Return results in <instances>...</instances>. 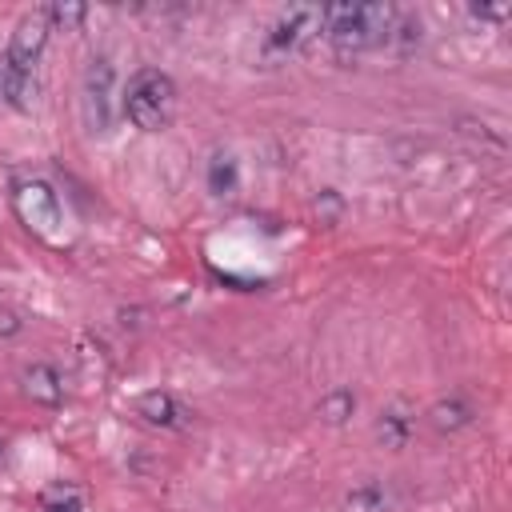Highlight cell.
<instances>
[{"mask_svg": "<svg viewBox=\"0 0 512 512\" xmlns=\"http://www.w3.org/2000/svg\"><path fill=\"white\" fill-rule=\"evenodd\" d=\"M392 4H324L320 36L336 52V60H356L372 48H384L396 24Z\"/></svg>", "mask_w": 512, "mask_h": 512, "instance_id": "obj_1", "label": "cell"}, {"mask_svg": "<svg viewBox=\"0 0 512 512\" xmlns=\"http://www.w3.org/2000/svg\"><path fill=\"white\" fill-rule=\"evenodd\" d=\"M176 80L164 68H136L128 76V84L120 88V112L128 116L132 128L140 132H164L176 120Z\"/></svg>", "mask_w": 512, "mask_h": 512, "instance_id": "obj_2", "label": "cell"}, {"mask_svg": "<svg viewBox=\"0 0 512 512\" xmlns=\"http://www.w3.org/2000/svg\"><path fill=\"white\" fill-rule=\"evenodd\" d=\"M12 208H16V216H20V224L32 232V236H40L44 244H64L68 240V216H64V204H60V196H56V188L48 184V180H40V176H24V180H16L12 184Z\"/></svg>", "mask_w": 512, "mask_h": 512, "instance_id": "obj_3", "label": "cell"}, {"mask_svg": "<svg viewBox=\"0 0 512 512\" xmlns=\"http://www.w3.org/2000/svg\"><path fill=\"white\" fill-rule=\"evenodd\" d=\"M80 116L92 136H108L116 128L120 100H116V68L108 56H92L80 76Z\"/></svg>", "mask_w": 512, "mask_h": 512, "instance_id": "obj_4", "label": "cell"}, {"mask_svg": "<svg viewBox=\"0 0 512 512\" xmlns=\"http://www.w3.org/2000/svg\"><path fill=\"white\" fill-rule=\"evenodd\" d=\"M320 24H324V4H292V8H284L268 24V32L260 40V56L264 60H284V56L300 52L312 36H320Z\"/></svg>", "mask_w": 512, "mask_h": 512, "instance_id": "obj_5", "label": "cell"}, {"mask_svg": "<svg viewBox=\"0 0 512 512\" xmlns=\"http://www.w3.org/2000/svg\"><path fill=\"white\" fill-rule=\"evenodd\" d=\"M48 36H52V24H48V16H44V4H40V8H32V12H24V16L16 20V28H12V40H8V60L32 72V64L40 60V52H44Z\"/></svg>", "mask_w": 512, "mask_h": 512, "instance_id": "obj_6", "label": "cell"}, {"mask_svg": "<svg viewBox=\"0 0 512 512\" xmlns=\"http://www.w3.org/2000/svg\"><path fill=\"white\" fill-rule=\"evenodd\" d=\"M132 408H136V416H140L144 424H152V428H184L188 416H192V412H188L172 392H164V388L140 392Z\"/></svg>", "mask_w": 512, "mask_h": 512, "instance_id": "obj_7", "label": "cell"}, {"mask_svg": "<svg viewBox=\"0 0 512 512\" xmlns=\"http://www.w3.org/2000/svg\"><path fill=\"white\" fill-rule=\"evenodd\" d=\"M20 388H24V396H28L32 404H44V408H56V404L64 400V376H60L56 364H48V360L28 364V368L20 372Z\"/></svg>", "mask_w": 512, "mask_h": 512, "instance_id": "obj_8", "label": "cell"}, {"mask_svg": "<svg viewBox=\"0 0 512 512\" xmlns=\"http://www.w3.org/2000/svg\"><path fill=\"white\" fill-rule=\"evenodd\" d=\"M0 100H4L8 108H16V112H28L32 100H36V76H32L28 68L12 64L8 52L0 56Z\"/></svg>", "mask_w": 512, "mask_h": 512, "instance_id": "obj_9", "label": "cell"}, {"mask_svg": "<svg viewBox=\"0 0 512 512\" xmlns=\"http://www.w3.org/2000/svg\"><path fill=\"white\" fill-rule=\"evenodd\" d=\"M472 404L464 400V396H440L432 408H428V424L440 432V436H452V432H460V428H468L472 424Z\"/></svg>", "mask_w": 512, "mask_h": 512, "instance_id": "obj_10", "label": "cell"}, {"mask_svg": "<svg viewBox=\"0 0 512 512\" xmlns=\"http://www.w3.org/2000/svg\"><path fill=\"white\" fill-rule=\"evenodd\" d=\"M376 436H380L384 448H404L408 436H412V416H408L400 404L384 408V412L376 416Z\"/></svg>", "mask_w": 512, "mask_h": 512, "instance_id": "obj_11", "label": "cell"}, {"mask_svg": "<svg viewBox=\"0 0 512 512\" xmlns=\"http://www.w3.org/2000/svg\"><path fill=\"white\" fill-rule=\"evenodd\" d=\"M420 40H424L420 16H416V12H396V24H392V36H388L384 48H392L396 56H412V52L420 48Z\"/></svg>", "mask_w": 512, "mask_h": 512, "instance_id": "obj_12", "label": "cell"}, {"mask_svg": "<svg viewBox=\"0 0 512 512\" xmlns=\"http://www.w3.org/2000/svg\"><path fill=\"white\" fill-rule=\"evenodd\" d=\"M208 192L212 196H232L236 192V156L232 152H224V148H216L212 156H208Z\"/></svg>", "mask_w": 512, "mask_h": 512, "instance_id": "obj_13", "label": "cell"}, {"mask_svg": "<svg viewBox=\"0 0 512 512\" xmlns=\"http://www.w3.org/2000/svg\"><path fill=\"white\" fill-rule=\"evenodd\" d=\"M352 412H356V396H352V388H328V392L320 396V404H316V416H320L324 424H332V428L348 424Z\"/></svg>", "mask_w": 512, "mask_h": 512, "instance_id": "obj_14", "label": "cell"}, {"mask_svg": "<svg viewBox=\"0 0 512 512\" xmlns=\"http://www.w3.org/2000/svg\"><path fill=\"white\" fill-rule=\"evenodd\" d=\"M388 504V488L376 480H364L344 496V512H388Z\"/></svg>", "mask_w": 512, "mask_h": 512, "instance_id": "obj_15", "label": "cell"}, {"mask_svg": "<svg viewBox=\"0 0 512 512\" xmlns=\"http://www.w3.org/2000/svg\"><path fill=\"white\" fill-rule=\"evenodd\" d=\"M44 16H48V24H52V32L56 28H76L84 16H88V4H44Z\"/></svg>", "mask_w": 512, "mask_h": 512, "instance_id": "obj_16", "label": "cell"}, {"mask_svg": "<svg viewBox=\"0 0 512 512\" xmlns=\"http://www.w3.org/2000/svg\"><path fill=\"white\" fill-rule=\"evenodd\" d=\"M312 208H316L320 224H328V228H332V224L340 220V212H344V200H340V192H336V188H324V192L316 196V204H312Z\"/></svg>", "mask_w": 512, "mask_h": 512, "instance_id": "obj_17", "label": "cell"}, {"mask_svg": "<svg viewBox=\"0 0 512 512\" xmlns=\"http://www.w3.org/2000/svg\"><path fill=\"white\" fill-rule=\"evenodd\" d=\"M44 512H84V504H80V496L76 492H52L48 500H44Z\"/></svg>", "mask_w": 512, "mask_h": 512, "instance_id": "obj_18", "label": "cell"}, {"mask_svg": "<svg viewBox=\"0 0 512 512\" xmlns=\"http://www.w3.org/2000/svg\"><path fill=\"white\" fill-rule=\"evenodd\" d=\"M512 8L508 4H472L468 8V16H476V20H504Z\"/></svg>", "mask_w": 512, "mask_h": 512, "instance_id": "obj_19", "label": "cell"}, {"mask_svg": "<svg viewBox=\"0 0 512 512\" xmlns=\"http://www.w3.org/2000/svg\"><path fill=\"white\" fill-rule=\"evenodd\" d=\"M16 332H24V320H20V312H12V308H0V336H16Z\"/></svg>", "mask_w": 512, "mask_h": 512, "instance_id": "obj_20", "label": "cell"}, {"mask_svg": "<svg viewBox=\"0 0 512 512\" xmlns=\"http://www.w3.org/2000/svg\"><path fill=\"white\" fill-rule=\"evenodd\" d=\"M0 464H8V440L0 436Z\"/></svg>", "mask_w": 512, "mask_h": 512, "instance_id": "obj_21", "label": "cell"}]
</instances>
